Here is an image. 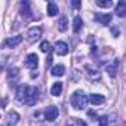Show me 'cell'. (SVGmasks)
<instances>
[{
	"label": "cell",
	"mask_w": 126,
	"mask_h": 126,
	"mask_svg": "<svg viewBox=\"0 0 126 126\" xmlns=\"http://www.w3.org/2000/svg\"><path fill=\"white\" fill-rule=\"evenodd\" d=\"M16 99L27 105H34L39 99V89L28 85H21L16 91Z\"/></svg>",
	"instance_id": "obj_1"
},
{
	"label": "cell",
	"mask_w": 126,
	"mask_h": 126,
	"mask_svg": "<svg viewBox=\"0 0 126 126\" xmlns=\"http://www.w3.org/2000/svg\"><path fill=\"white\" fill-rule=\"evenodd\" d=\"M88 101H89V98L86 96V94L83 91H76L71 95V105L76 110H83L88 105Z\"/></svg>",
	"instance_id": "obj_2"
},
{
	"label": "cell",
	"mask_w": 126,
	"mask_h": 126,
	"mask_svg": "<svg viewBox=\"0 0 126 126\" xmlns=\"http://www.w3.org/2000/svg\"><path fill=\"white\" fill-rule=\"evenodd\" d=\"M40 37H42V28H40V27H33V28H30V30L27 31V40H28L30 43L37 42Z\"/></svg>",
	"instance_id": "obj_3"
},
{
	"label": "cell",
	"mask_w": 126,
	"mask_h": 126,
	"mask_svg": "<svg viewBox=\"0 0 126 126\" xmlns=\"http://www.w3.org/2000/svg\"><path fill=\"white\" fill-rule=\"evenodd\" d=\"M37 65H39V56L36 53H30L25 59V67L30 70H36Z\"/></svg>",
	"instance_id": "obj_4"
},
{
	"label": "cell",
	"mask_w": 126,
	"mask_h": 126,
	"mask_svg": "<svg viewBox=\"0 0 126 126\" xmlns=\"http://www.w3.org/2000/svg\"><path fill=\"white\" fill-rule=\"evenodd\" d=\"M22 42V36H14V37H8L3 42V47H16L19 43Z\"/></svg>",
	"instance_id": "obj_5"
},
{
	"label": "cell",
	"mask_w": 126,
	"mask_h": 126,
	"mask_svg": "<svg viewBox=\"0 0 126 126\" xmlns=\"http://www.w3.org/2000/svg\"><path fill=\"white\" fill-rule=\"evenodd\" d=\"M85 71H86V76H88L91 80H99V79H101L99 71H98L95 67H92V65H85Z\"/></svg>",
	"instance_id": "obj_6"
},
{
	"label": "cell",
	"mask_w": 126,
	"mask_h": 126,
	"mask_svg": "<svg viewBox=\"0 0 126 126\" xmlns=\"http://www.w3.org/2000/svg\"><path fill=\"white\" fill-rule=\"evenodd\" d=\"M58 114H59L58 108H56L55 105H50V107H47L46 111H45V119L49 120V122H53V120L58 117Z\"/></svg>",
	"instance_id": "obj_7"
},
{
	"label": "cell",
	"mask_w": 126,
	"mask_h": 126,
	"mask_svg": "<svg viewBox=\"0 0 126 126\" xmlns=\"http://www.w3.org/2000/svg\"><path fill=\"white\" fill-rule=\"evenodd\" d=\"M55 52H56V55H59V56L67 55V53H68V45H67L65 42H56V43H55Z\"/></svg>",
	"instance_id": "obj_8"
},
{
	"label": "cell",
	"mask_w": 126,
	"mask_h": 126,
	"mask_svg": "<svg viewBox=\"0 0 126 126\" xmlns=\"http://www.w3.org/2000/svg\"><path fill=\"white\" fill-rule=\"evenodd\" d=\"M8 80H9L12 85H15V83L19 80V70H18L16 67L8 70Z\"/></svg>",
	"instance_id": "obj_9"
},
{
	"label": "cell",
	"mask_w": 126,
	"mask_h": 126,
	"mask_svg": "<svg viewBox=\"0 0 126 126\" xmlns=\"http://www.w3.org/2000/svg\"><path fill=\"white\" fill-rule=\"evenodd\" d=\"M95 21H98L99 24H102V25H107L110 21H111V15L110 14H95Z\"/></svg>",
	"instance_id": "obj_10"
},
{
	"label": "cell",
	"mask_w": 126,
	"mask_h": 126,
	"mask_svg": "<svg viewBox=\"0 0 126 126\" xmlns=\"http://www.w3.org/2000/svg\"><path fill=\"white\" fill-rule=\"evenodd\" d=\"M104 101H105V98H104V95H101V94H91V95H89V102L94 104V105H99V104H102Z\"/></svg>",
	"instance_id": "obj_11"
},
{
	"label": "cell",
	"mask_w": 126,
	"mask_h": 126,
	"mask_svg": "<svg viewBox=\"0 0 126 126\" xmlns=\"http://www.w3.org/2000/svg\"><path fill=\"white\" fill-rule=\"evenodd\" d=\"M116 15L117 16H120V18H123V16H126V2H119L117 5H116Z\"/></svg>",
	"instance_id": "obj_12"
},
{
	"label": "cell",
	"mask_w": 126,
	"mask_h": 126,
	"mask_svg": "<svg viewBox=\"0 0 126 126\" xmlns=\"http://www.w3.org/2000/svg\"><path fill=\"white\" fill-rule=\"evenodd\" d=\"M19 122V114L16 111H9L8 113V125L9 126H15Z\"/></svg>",
	"instance_id": "obj_13"
},
{
	"label": "cell",
	"mask_w": 126,
	"mask_h": 126,
	"mask_svg": "<svg viewBox=\"0 0 126 126\" xmlns=\"http://www.w3.org/2000/svg\"><path fill=\"white\" fill-rule=\"evenodd\" d=\"M117 68H119V61H117V59H114L111 64H107V67H105V70L108 71V74H110L111 77H114V76H116Z\"/></svg>",
	"instance_id": "obj_14"
},
{
	"label": "cell",
	"mask_w": 126,
	"mask_h": 126,
	"mask_svg": "<svg viewBox=\"0 0 126 126\" xmlns=\"http://www.w3.org/2000/svg\"><path fill=\"white\" fill-rule=\"evenodd\" d=\"M67 28H68V19H67V16L62 15L59 18V22H58V30L64 33V31H67Z\"/></svg>",
	"instance_id": "obj_15"
},
{
	"label": "cell",
	"mask_w": 126,
	"mask_h": 126,
	"mask_svg": "<svg viewBox=\"0 0 126 126\" xmlns=\"http://www.w3.org/2000/svg\"><path fill=\"white\" fill-rule=\"evenodd\" d=\"M50 73H52V76H55V77H61V76H64V73H65V67H64V65H55Z\"/></svg>",
	"instance_id": "obj_16"
},
{
	"label": "cell",
	"mask_w": 126,
	"mask_h": 126,
	"mask_svg": "<svg viewBox=\"0 0 126 126\" xmlns=\"http://www.w3.org/2000/svg\"><path fill=\"white\" fill-rule=\"evenodd\" d=\"M61 92H62V83H61V82L53 83V86L50 88V94H52L53 96H59Z\"/></svg>",
	"instance_id": "obj_17"
},
{
	"label": "cell",
	"mask_w": 126,
	"mask_h": 126,
	"mask_svg": "<svg viewBox=\"0 0 126 126\" xmlns=\"http://www.w3.org/2000/svg\"><path fill=\"white\" fill-rule=\"evenodd\" d=\"M46 11H47V15L49 16H55L58 14V6L53 3V2H49L47 6H46Z\"/></svg>",
	"instance_id": "obj_18"
},
{
	"label": "cell",
	"mask_w": 126,
	"mask_h": 126,
	"mask_svg": "<svg viewBox=\"0 0 126 126\" xmlns=\"http://www.w3.org/2000/svg\"><path fill=\"white\" fill-rule=\"evenodd\" d=\"M21 8H22V11H21V14L25 16V18H30L31 16V11H30V3L28 2H22L21 3Z\"/></svg>",
	"instance_id": "obj_19"
},
{
	"label": "cell",
	"mask_w": 126,
	"mask_h": 126,
	"mask_svg": "<svg viewBox=\"0 0 126 126\" xmlns=\"http://www.w3.org/2000/svg\"><path fill=\"white\" fill-rule=\"evenodd\" d=\"M82 25H83L82 18H80V16H76L74 21H73V30H74V33H79V31L82 30Z\"/></svg>",
	"instance_id": "obj_20"
},
{
	"label": "cell",
	"mask_w": 126,
	"mask_h": 126,
	"mask_svg": "<svg viewBox=\"0 0 126 126\" xmlns=\"http://www.w3.org/2000/svg\"><path fill=\"white\" fill-rule=\"evenodd\" d=\"M67 126H86V123H85L83 120H80V119H77V117H71V119L68 120V123H67Z\"/></svg>",
	"instance_id": "obj_21"
},
{
	"label": "cell",
	"mask_w": 126,
	"mask_h": 126,
	"mask_svg": "<svg viewBox=\"0 0 126 126\" xmlns=\"http://www.w3.org/2000/svg\"><path fill=\"white\" fill-rule=\"evenodd\" d=\"M40 50L45 52V53H49V52H50V43H49L47 40L42 42V43H40Z\"/></svg>",
	"instance_id": "obj_22"
},
{
	"label": "cell",
	"mask_w": 126,
	"mask_h": 126,
	"mask_svg": "<svg viewBox=\"0 0 126 126\" xmlns=\"http://www.w3.org/2000/svg\"><path fill=\"white\" fill-rule=\"evenodd\" d=\"M96 5L99 8H110V6H113V2L111 0H96Z\"/></svg>",
	"instance_id": "obj_23"
},
{
	"label": "cell",
	"mask_w": 126,
	"mask_h": 126,
	"mask_svg": "<svg viewBox=\"0 0 126 126\" xmlns=\"http://www.w3.org/2000/svg\"><path fill=\"white\" fill-rule=\"evenodd\" d=\"M99 126H108V119H107V116H104V117L99 119Z\"/></svg>",
	"instance_id": "obj_24"
},
{
	"label": "cell",
	"mask_w": 126,
	"mask_h": 126,
	"mask_svg": "<svg viewBox=\"0 0 126 126\" xmlns=\"http://www.w3.org/2000/svg\"><path fill=\"white\" fill-rule=\"evenodd\" d=\"M111 33H113V36H114V37H119V34H120V30H119L117 27H113V28H111Z\"/></svg>",
	"instance_id": "obj_25"
},
{
	"label": "cell",
	"mask_w": 126,
	"mask_h": 126,
	"mask_svg": "<svg viewBox=\"0 0 126 126\" xmlns=\"http://www.w3.org/2000/svg\"><path fill=\"white\" fill-rule=\"evenodd\" d=\"M50 65H52V56H49L46 59V67H50Z\"/></svg>",
	"instance_id": "obj_26"
},
{
	"label": "cell",
	"mask_w": 126,
	"mask_h": 126,
	"mask_svg": "<svg viewBox=\"0 0 126 126\" xmlns=\"http://www.w3.org/2000/svg\"><path fill=\"white\" fill-rule=\"evenodd\" d=\"M71 6H73V8H80V2H73Z\"/></svg>",
	"instance_id": "obj_27"
}]
</instances>
